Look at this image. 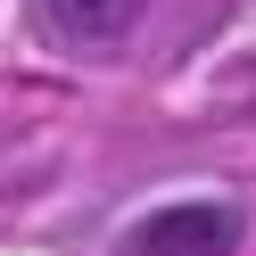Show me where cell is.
<instances>
[{
  "mask_svg": "<svg viewBox=\"0 0 256 256\" xmlns=\"http://www.w3.org/2000/svg\"><path fill=\"white\" fill-rule=\"evenodd\" d=\"M140 256H232L240 248V223L223 206H157L149 223L132 232Z\"/></svg>",
  "mask_w": 256,
  "mask_h": 256,
  "instance_id": "6da1fadb",
  "label": "cell"
},
{
  "mask_svg": "<svg viewBox=\"0 0 256 256\" xmlns=\"http://www.w3.org/2000/svg\"><path fill=\"white\" fill-rule=\"evenodd\" d=\"M42 8L74 50H108V42H124L140 25V0H42Z\"/></svg>",
  "mask_w": 256,
  "mask_h": 256,
  "instance_id": "7a4b0ae2",
  "label": "cell"
}]
</instances>
